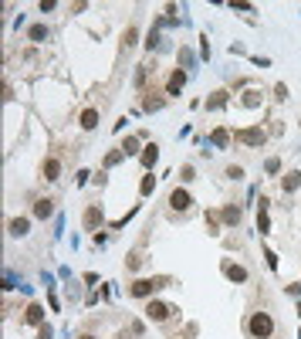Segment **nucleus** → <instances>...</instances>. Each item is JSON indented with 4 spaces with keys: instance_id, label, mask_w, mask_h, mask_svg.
I'll use <instances>...</instances> for the list:
<instances>
[{
    "instance_id": "nucleus-1",
    "label": "nucleus",
    "mask_w": 301,
    "mask_h": 339,
    "mask_svg": "<svg viewBox=\"0 0 301 339\" xmlns=\"http://www.w3.org/2000/svg\"><path fill=\"white\" fill-rule=\"evenodd\" d=\"M159 288H166V278H135L129 285V295L132 299H149V295H156Z\"/></svg>"
},
{
    "instance_id": "nucleus-2",
    "label": "nucleus",
    "mask_w": 301,
    "mask_h": 339,
    "mask_svg": "<svg viewBox=\"0 0 301 339\" xmlns=\"http://www.w3.org/2000/svg\"><path fill=\"white\" fill-rule=\"evenodd\" d=\"M247 332H250L254 339H271V332H274V319H271L268 312H254L250 322H247Z\"/></svg>"
},
{
    "instance_id": "nucleus-3",
    "label": "nucleus",
    "mask_w": 301,
    "mask_h": 339,
    "mask_svg": "<svg viewBox=\"0 0 301 339\" xmlns=\"http://www.w3.org/2000/svg\"><path fill=\"white\" fill-rule=\"evenodd\" d=\"M237 143H244V146H264V129L261 125H250V129H237Z\"/></svg>"
},
{
    "instance_id": "nucleus-4",
    "label": "nucleus",
    "mask_w": 301,
    "mask_h": 339,
    "mask_svg": "<svg viewBox=\"0 0 301 339\" xmlns=\"http://www.w3.org/2000/svg\"><path fill=\"white\" fill-rule=\"evenodd\" d=\"M173 312H176L173 305H166V302H156V299H153V302L145 305V316L153 319V322H166V319L173 316Z\"/></svg>"
},
{
    "instance_id": "nucleus-5",
    "label": "nucleus",
    "mask_w": 301,
    "mask_h": 339,
    "mask_svg": "<svg viewBox=\"0 0 301 339\" xmlns=\"http://www.w3.org/2000/svg\"><path fill=\"white\" fill-rule=\"evenodd\" d=\"M58 177H61V159L58 156H44V163H41V180L55 183Z\"/></svg>"
},
{
    "instance_id": "nucleus-6",
    "label": "nucleus",
    "mask_w": 301,
    "mask_h": 339,
    "mask_svg": "<svg viewBox=\"0 0 301 339\" xmlns=\"http://www.w3.org/2000/svg\"><path fill=\"white\" fill-rule=\"evenodd\" d=\"M102 221H105V217H102V207H98V203H88V207H85V214H81V224H85V231H95Z\"/></svg>"
},
{
    "instance_id": "nucleus-7",
    "label": "nucleus",
    "mask_w": 301,
    "mask_h": 339,
    "mask_svg": "<svg viewBox=\"0 0 301 339\" xmlns=\"http://www.w3.org/2000/svg\"><path fill=\"white\" fill-rule=\"evenodd\" d=\"M190 203H193V197L183 190V187H176V190L169 193V207H173V210H190Z\"/></svg>"
},
{
    "instance_id": "nucleus-8",
    "label": "nucleus",
    "mask_w": 301,
    "mask_h": 339,
    "mask_svg": "<svg viewBox=\"0 0 301 339\" xmlns=\"http://www.w3.org/2000/svg\"><path fill=\"white\" fill-rule=\"evenodd\" d=\"M183 89H186V71H183V68H176V71L169 75V81H166V92H169V95H179Z\"/></svg>"
},
{
    "instance_id": "nucleus-9",
    "label": "nucleus",
    "mask_w": 301,
    "mask_h": 339,
    "mask_svg": "<svg viewBox=\"0 0 301 339\" xmlns=\"http://www.w3.org/2000/svg\"><path fill=\"white\" fill-rule=\"evenodd\" d=\"M51 214H55V200H47V197L34 200V217H37V221H47Z\"/></svg>"
},
{
    "instance_id": "nucleus-10",
    "label": "nucleus",
    "mask_w": 301,
    "mask_h": 339,
    "mask_svg": "<svg viewBox=\"0 0 301 339\" xmlns=\"http://www.w3.org/2000/svg\"><path fill=\"white\" fill-rule=\"evenodd\" d=\"M24 322H27V326H44V309H41V305L34 302V305H27V316H24Z\"/></svg>"
},
{
    "instance_id": "nucleus-11",
    "label": "nucleus",
    "mask_w": 301,
    "mask_h": 339,
    "mask_svg": "<svg viewBox=\"0 0 301 339\" xmlns=\"http://www.w3.org/2000/svg\"><path fill=\"white\" fill-rule=\"evenodd\" d=\"M7 227H11V237H24L27 231H31V217H14Z\"/></svg>"
},
{
    "instance_id": "nucleus-12",
    "label": "nucleus",
    "mask_w": 301,
    "mask_h": 339,
    "mask_svg": "<svg viewBox=\"0 0 301 339\" xmlns=\"http://www.w3.org/2000/svg\"><path fill=\"white\" fill-rule=\"evenodd\" d=\"M139 159H142V166H145V169H153V166H156V159H159V146H156V143L142 146V156H139Z\"/></svg>"
},
{
    "instance_id": "nucleus-13",
    "label": "nucleus",
    "mask_w": 301,
    "mask_h": 339,
    "mask_svg": "<svg viewBox=\"0 0 301 339\" xmlns=\"http://www.w3.org/2000/svg\"><path fill=\"white\" fill-rule=\"evenodd\" d=\"M281 187H284L288 193H294V190L301 187V169H291V173H284V177H281Z\"/></svg>"
},
{
    "instance_id": "nucleus-14",
    "label": "nucleus",
    "mask_w": 301,
    "mask_h": 339,
    "mask_svg": "<svg viewBox=\"0 0 301 339\" xmlns=\"http://www.w3.org/2000/svg\"><path fill=\"white\" fill-rule=\"evenodd\" d=\"M268 203H271V200H261V210H257V231H261V234H268V231H271V217H268Z\"/></svg>"
},
{
    "instance_id": "nucleus-15",
    "label": "nucleus",
    "mask_w": 301,
    "mask_h": 339,
    "mask_svg": "<svg viewBox=\"0 0 301 339\" xmlns=\"http://www.w3.org/2000/svg\"><path fill=\"white\" fill-rule=\"evenodd\" d=\"M223 275H227L230 282H247V268H240V265H230V261L223 265Z\"/></svg>"
},
{
    "instance_id": "nucleus-16",
    "label": "nucleus",
    "mask_w": 301,
    "mask_h": 339,
    "mask_svg": "<svg viewBox=\"0 0 301 339\" xmlns=\"http://www.w3.org/2000/svg\"><path fill=\"white\" fill-rule=\"evenodd\" d=\"M78 125L91 133V129L98 125V112H95V109H85V112H81V119H78Z\"/></svg>"
},
{
    "instance_id": "nucleus-17",
    "label": "nucleus",
    "mask_w": 301,
    "mask_h": 339,
    "mask_svg": "<svg viewBox=\"0 0 301 339\" xmlns=\"http://www.w3.org/2000/svg\"><path fill=\"white\" fill-rule=\"evenodd\" d=\"M223 224H230V227H237L240 224V207H234V203H230V207H223Z\"/></svg>"
},
{
    "instance_id": "nucleus-18",
    "label": "nucleus",
    "mask_w": 301,
    "mask_h": 339,
    "mask_svg": "<svg viewBox=\"0 0 301 339\" xmlns=\"http://www.w3.org/2000/svg\"><path fill=\"white\" fill-rule=\"evenodd\" d=\"M223 105H227V92H213L210 99H207V109H223Z\"/></svg>"
},
{
    "instance_id": "nucleus-19",
    "label": "nucleus",
    "mask_w": 301,
    "mask_h": 339,
    "mask_svg": "<svg viewBox=\"0 0 301 339\" xmlns=\"http://www.w3.org/2000/svg\"><path fill=\"white\" fill-rule=\"evenodd\" d=\"M163 105H166V99H159L156 92H149V99L142 102V109H145V112H153V109H163Z\"/></svg>"
},
{
    "instance_id": "nucleus-20",
    "label": "nucleus",
    "mask_w": 301,
    "mask_h": 339,
    "mask_svg": "<svg viewBox=\"0 0 301 339\" xmlns=\"http://www.w3.org/2000/svg\"><path fill=\"white\" fill-rule=\"evenodd\" d=\"M153 190H156V177H153V173H145L142 183H139V193H142V197H149Z\"/></svg>"
},
{
    "instance_id": "nucleus-21",
    "label": "nucleus",
    "mask_w": 301,
    "mask_h": 339,
    "mask_svg": "<svg viewBox=\"0 0 301 339\" xmlns=\"http://www.w3.org/2000/svg\"><path fill=\"white\" fill-rule=\"evenodd\" d=\"M207 227H210V234H220V214L217 210H207Z\"/></svg>"
},
{
    "instance_id": "nucleus-22",
    "label": "nucleus",
    "mask_w": 301,
    "mask_h": 339,
    "mask_svg": "<svg viewBox=\"0 0 301 339\" xmlns=\"http://www.w3.org/2000/svg\"><path fill=\"white\" fill-rule=\"evenodd\" d=\"M27 37H31V41H44V37H47V27H44V24H34L31 31H27Z\"/></svg>"
},
{
    "instance_id": "nucleus-23",
    "label": "nucleus",
    "mask_w": 301,
    "mask_h": 339,
    "mask_svg": "<svg viewBox=\"0 0 301 339\" xmlns=\"http://www.w3.org/2000/svg\"><path fill=\"white\" fill-rule=\"evenodd\" d=\"M227 143H230V133H227V129H217V133H213V146L223 149Z\"/></svg>"
},
{
    "instance_id": "nucleus-24",
    "label": "nucleus",
    "mask_w": 301,
    "mask_h": 339,
    "mask_svg": "<svg viewBox=\"0 0 301 339\" xmlns=\"http://www.w3.org/2000/svg\"><path fill=\"white\" fill-rule=\"evenodd\" d=\"M122 153H125V156H132V153H139V139H135V136H129V139L122 143Z\"/></svg>"
},
{
    "instance_id": "nucleus-25",
    "label": "nucleus",
    "mask_w": 301,
    "mask_h": 339,
    "mask_svg": "<svg viewBox=\"0 0 301 339\" xmlns=\"http://www.w3.org/2000/svg\"><path fill=\"white\" fill-rule=\"evenodd\" d=\"M135 41H139V31H135V27H129V31L122 34V45H125V48H132Z\"/></svg>"
},
{
    "instance_id": "nucleus-26",
    "label": "nucleus",
    "mask_w": 301,
    "mask_h": 339,
    "mask_svg": "<svg viewBox=\"0 0 301 339\" xmlns=\"http://www.w3.org/2000/svg\"><path fill=\"white\" fill-rule=\"evenodd\" d=\"M122 156H125L122 149H112L109 156H105V166H115V163H122Z\"/></svg>"
},
{
    "instance_id": "nucleus-27",
    "label": "nucleus",
    "mask_w": 301,
    "mask_h": 339,
    "mask_svg": "<svg viewBox=\"0 0 301 339\" xmlns=\"http://www.w3.org/2000/svg\"><path fill=\"white\" fill-rule=\"evenodd\" d=\"M223 177H227V180H244V169H240V166H227Z\"/></svg>"
},
{
    "instance_id": "nucleus-28",
    "label": "nucleus",
    "mask_w": 301,
    "mask_h": 339,
    "mask_svg": "<svg viewBox=\"0 0 301 339\" xmlns=\"http://www.w3.org/2000/svg\"><path fill=\"white\" fill-rule=\"evenodd\" d=\"M179 177H183V183H190V180H196V173H193V166L186 163V166L179 169Z\"/></svg>"
},
{
    "instance_id": "nucleus-29",
    "label": "nucleus",
    "mask_w": 301,
    "mask_h": 339,
    "mask_svg": "<svg viewBox=\"0 0 301 339\" xmlns=\"http://www.w3.org/2000/svg\"><path fill=\"white\" fill-rule=\"evenodd\" d=\"M156 45H159V31L153 27V31H149V41H145V48H156Z\"/></svg>"
},
{
    "instance_id": "nucleus-30",
    "label": "nucleus",
    "mask_w": 301,
    "mask_h": 339,
    "mask_svg": "<svg viewBox=\"0 0 301 339\" xmlns=\"http://www.w3.org/2000/svg\"><path fill=\"white\" fill-rule=\"evenodd\" d=\"M257 102H261V99H257V92H247V95H244V105H250V109H254Z\"/></svg>"
},
{
    "instance_id": "nucleus-31",
    "label": "nucleus",
    "mask_w": 301,
    "mask_h": 339,
    "mask_svg": "<svg viewBox=\"0 0 301 339\" xmlns=\"http://www.w3.org/2000/svg\"><path fill=\"white\" fill-rule=\"evenodd\" d=\"M284 292H288L291 299H298V295H301V285H284Z\"/></svg>"
},
{
    "instance_id": "nucleus-32",
    "label": "nucleus",
    "mask_w": 301,
    "mask_h": 339,
    "mask_svg": "<svg viewBox=\"0 0 301 339\" xmlns=\"http://www.w3.org/2000/svg\"><path fill=\"white\" fill-rule=\"evenodd\" d=\"M274 99H288V89H284V85H274Z\"/></svg>"
},
{
    "instance_id": "nucleus-33",
    "label": "nucleus",
    "mask_w": 301,
    "mask_h": 339,
    "mask_svg": "<svg viewBox=\"0 0 301 339\" xmlns=\"http://www.w3.org/2000/svg\"><path fill=\"white\" fill-rule=\"evenodd\" d=\"M264 166H268V173H278V169H281V163H278V159H268Z\"/></svg>"
},
{
    "instance_id": "nucleus-34",
    "label": "nucleus",
    "mask_w": 301,
    "mask_h": 339,
    "mask_svg": "<svg viewBox=\"0 0 301 339\" xmlns=\"http://www.w3.org/2000/svg\"><path fill=\"white\" fill-rule=\"evenodd\" d=\"M125 265H129V268H132V271H135V268H139V265H142V258H139V255H132V258L125 261Z\"/></svg>"
},
{
    "instance_id": "nucleus-35",
    "label": "nucleus",
    "mask_w": 301,
    "mask_h": 339,
    "mask_svg": "<svg viewBox=\"0 0 301 339\" xmlns=\"http://www.w3.org/2000/svg\"><path fill=\"white\" fill-rule=\"evenodd\" d=\"M78 339H95V336H78Z\"/></svg>"
}]
</instances>
